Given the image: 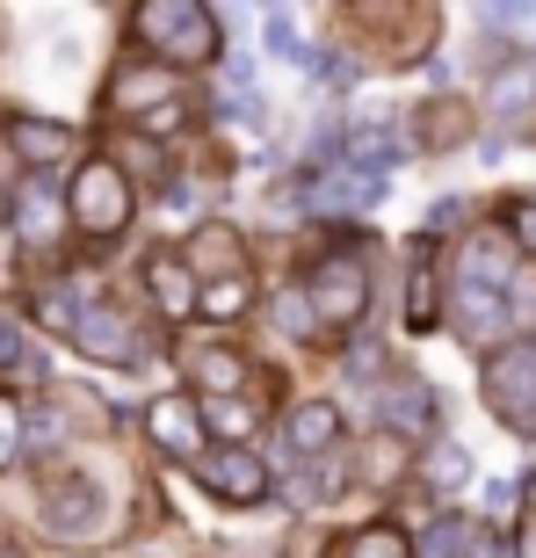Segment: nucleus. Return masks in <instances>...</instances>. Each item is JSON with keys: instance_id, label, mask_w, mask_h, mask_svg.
<instances>
[{"instance_id": "obj_1", "label": "nucleus", "mask_w": 536, "mask_h": 558, "mask_svg": "<svg viewBox=\"0 0 536 558\" xmlns=\"http://www.w3.org/2000/svg\"><path fill=\"white\" fill-rule=\"evenodd\" d=\"M131 29L153 51V65H204L218 51V15L204 0H145L131 8Z\"/></svg>"}, {"instance_id": "obj_2", "label": "nucleus", "mask_w": 536, "mask_h": 558, "mask_svg": "<svg viewBox=\"0 0 536 558\" xmlns=\"http://www.w3.org/2000/svg\"><path fill=\"white\" fill-rule=\"evenodd\" d=\"M65 218H73L87 240L124 232L131 226V174L117 160H81V174L65 182Z\"/></svg>"}, {"instance_id": "obj_3", "label": "nucleus", "mask_w": 536, "mask_h": 558, "mask_svg": "<svg viewBox=\"0 0 536 558\" xmlns=\"http://www.w3.org/2000/svg\"><path fill=\"white\" fill-rule=\"evenodd\" d=\"M305 305H312V319H319V333L355 327L363 305H370V276H363V262H355V254H327V262H312Z\"/></svg>"}, {"instance_id": "obj_4", "label": "nucleus", "mask_w": 536, "mask_h": 558, "mask_svg": "<svg viewBox=\"0 0 536 558\" xmlns=\"http://www.w3.org/2000/svg\"><path fill=\"white\" fill-rule=\"evenodd\" d=\"M117 102H124V117H131V131H138V138H167V131L188 117L174 73H167V65H153V59L131 65V73H117Z\"/></svg>"}, {"instance_id": "obj_5", "label": "nucleus", "mask_w": 536, "mask_h": 558, "mask_svg": "<svg viewBox=\"0 0 536 558\" xmlns=\"http://www.w3.org/2000/svg\"><path fill=\"white\" fill-rule=\"evenodd\" d=\"M486 399H494V414L508 428H536V333L486 355Z\"/></svg>"}, {"instance_id": "obj_6", "label": "nucleus", "mask_w": 536, "mask_h": 558, "mask_svg": "<svg viewBox=\"0 0 536 558\" xmlns=\"http://www.w3.org/2000/svg\"><path fill=\"white\" fill-rule=\"evenodd\" d=\"M8 153H15L29 174H44V167H65L73 153H81V131L51 124V117H37V109H8Z\"/></svg>"}, {"instance_id": "obj_7", "label": "nucleus", "mask_w": 536, "mask_h": 558, "mask_svg": "<svg viewBox=\"0 0 536 558\" xmlns=\"http://www.w3.org/2000/svg\"><path fill=\"white\" fill-rule=\"evenodd\" d=\"M65 232V189L51 174H22L15 182V240L22 247H51Z\"/></svg>"}, {"instance_id": "obj_8", "label": "nucleus", "mask_w": 536, "mask_h": 558, "mask_svg": "<svg viewBox=\"0 0 536 558\" xmlns=\"http://www.w3.org/2000/svg\"><path fill=\"white\" fill-rule=\"evenodd\" d=\"M51 515H44V530L65 544H95L102 537V494L87 486V478H65V486H51V500H44Z\"/></svg>"}, {"instance_id": "obj_9", "label": "nucleus", "mask_w": 536, "mask_h": 558, "mask_svg": "<svg viewBox=\"0 0 536 558\" xmlns=\"http://www.w3.org/2000/svg\"><path fill=\"white\" fill-rule=\"evenodd\" d=\"M196 478H204L218 500H261L268 494V464L254 450H204L196 457Z\"/></svg>"}, {"instance_id": "obj_10", "label": "nucleus", "mask_w": 536, "mask_h": 558, "mask_svg": "<svg viewBox=\"0 0 536 558\" xmlns=\"http://www.w3.org/2000/svg\"><path fill=\"white\" fill-rule=\"evenodd\" d=\"M73 349L95 355V363H138V333H131V319L117 305H87L73 319Z\"/></svg>"}, {"instance_id": "obj_11", "label": "nucleus", "mask_w": 536, "mask_h": 558, "mask_svg": "<svg viewBox=\"0 0 536 558\" xmlns=\"http://www.w3.org/2000/svg\"><path fill=\"white\" fill-rule=\"evenodd\" d=\"M145 428H153V442H160L167 457H204V414L196 407H182V399H153V414H145Z\"/></svg>"}, {"instance_id": "obj_12", "label": "nucleus", "mask_w": 536, "mask_h": 558, "mask_svg": "<svg viewBox=\"0 0 536 558\" xmlns=\"http://www.w3.org/2000/svg\"><path fill=\"white\" fill-rule=\"evenodd\" d=\"M145 283H153V305L167 312V319H188V312H196V269H188L182 254H153V262H145Z\"/></svg>"}, {"instance_id": "obj_13", "label": "nucleus", "mask_w": 536, "mask_h": 558, "mask_svg": "<svg viewBox=\"0 0 536 558\" xmlns=\"http://www.w3.org/2000/svg\"><path fill=\"white\" fill-rule=\"evenodd\" d=\"M283 435H290V450H297V457H333V442H341V414H333L327 399H305V407H290Z\"/></svg>"}, {"instance_id": "obj_14", "label": "nucleus", "mask_w": 536, "mask_h": 558, "mask_svg": "<svg viewBox=\"0 0 536 558\" xmlns=\"http://www.w3.org/2000/svg\"><path fill=\"white\" fill-rule=\"evenodd\" d=\"M385 414H392V435L435 428V385H421V377H399L392 392H385Z\"/></svg>"}, {"instance_id": "obj_15", "label": "nucleus", "mask_w": 536, "mask_h": 558, "mask_svg": "<svg viewBox=\"0 0 536 558\" xmlns=\"http://www.w3.org/2000/svg\"><path fill=\"white\" fill-rule=\"evenodd\" d=\"M385 196V182L377 174H355V167H333L327 182L312 189V210H355V204H377Z\"/></svg>"}, {"instance_id": "obj_16", "label": "nucleus", "mask_w": 536, "mask_h": 558, "mask_svg": "<svg viewBox=\"0 0 536 558\" xmlns=\"http://www.w3.org/2000/svg\"><path fill=\"white\" fill-rule=\"evenodd\" d=\"M0 377H15V385H37L44 377V355L29 349V333L15 319H0Z\"/></svg>"}, {"instance_id": "obj_17", "label": "nucleus", "mask_w": 536, "mask_h": 558, "mask_svg": "<svg viewBox=\"0 0 536 558\" xmlns=\"http://www.w3.org/2000/svg\"><path fill=\"white\" fill-rule=\"evenodd\" d=\"M247 305H254V283H247V269H240V276H218L210 290H196V312H204V319H240Z\"/></svg>"}, {"instance_id": "obj_18", "label": "nucleus", "mask_w": 536, "mask_h": 558, "mask_svg": "<svg viewBox=\"0 0 536 558\" xmlns=\"http://www.w3.org/2000/svg\"><path fill=\"white\" fill-rule=\"evenodd\" d=\"M188 377H196V385H210V392H240L247 363H240L232 349H196V355H188Z\"/></svg>"}, {"instance_id": "obj_19", "label": "nucleus", "mask_w": 536, "mask_h": 558, "mask_svg": "<svg viewBox=\"0 0 536 558\" xmlns=\"http://www.w3.org/2000/svg\"><path fill=\"white\" fill-rule=\"evenodd\" d=\"M268 319L283 327V341H312V333H319V319H312V305H305V290H297V283L268 298Z\"/></svg>"}, {"instance_id": "obj_20", "label": "nucleus", "mask_w": 536, "mask_h": 558, "mask_svg": "<svg viewBox=\"0 0 536 558\" xmlns=\"http://www.w3.org/2000/svg\"><path fill=\"white\" fill-rule=\"evenodd\" d=\"M399 472H406V442H399V435H377L370 450H363V464H355L363 486H392Z\"/></svg>"}, {"instance_id": "obj_21", "label": "nucleus", "mask_w": 536, "mask_h": 558, "mask_svg": "<svg viewBox=\"0 0 536 558\" xmlns=\"http://www.w3.org/2000/svg\"><path fill=\"white\" fill-rule=\"evenodd\" d=\"M529 102H536V81L522 73V65H508V73L494 81V117H500V124H522Z\"/></svg>"}, {"instance_id": "obj_22", "label": "nucleus", "mask_w": 536, "mask_h": 558, "mask_svg": "<svg viewBox=\"0 0 536 558\" xmlns=\"http://www.w3.org/2000/svg\"><path fill=\"white\" fill-rule=\"evenodd\" d=\"M341 558H413V544L399 537L392 522H370V530H355V537H349V551H341Z\"/></svg>"}, {"instance_id": "obj_23", "label": "nucleus", "mask_w": 536, "mask_h": 558, "mask_svg": "<svg viewBox=\"0 0 536 558\" xmlns=\"http://www.w3.org/2000/svg\"><path fill=\"white\" fill-rule=\"evenodd\" d=\"M464 551H472V522H464V515L428 522V537H421V558H464Z\"/></svg>"}, {"instance_id": "obj_24", "label": "nucleus", "mask_w": 536, "mask_h": 558, "mask_svg": "<svg viewBox=\"0 0 536 558\" xmlns=\"http://www.w3.org/2000/svg\"><path fill=\"white\" fill-rule=\"evenodd\" d=\"M500 312H508V327H536V269H515V276H508Z\"/></svg>"}, {"instance_id": "obj_25", "label": "nucleus", "mask_w": 536, "mask_h": 558, "mask_svg": "<svg viewBox=\"0 0 536 558\" xmlns=\"http://www.w3.org/2000/svg\"><path fill=\"white\" fill-rule=\"evenodd\" d=\"M406 327H435V276H428V247L413 262V283H406Z\"/></svg>"}, {"instance_id": "obj_26", "label": "nucleus", "mask_w": 536, "mask_h": 558, "mask_svg": "<svg viewBox=\"0 0 536 558\" xmlns=\"http://www.w3.org/2000/svg\"><path fill=\"white\" fill-rule=\"evenodd\" d=\"M464 131H472L464 102H435V109H428V124H421V145H456Z\"/></svg>"}, {"instance_id": "obj_27", "label": "nucleus", "mask_w": 536, "mask_h": 558, "mask_svg": "<svg viewBox=\"0 0 536 558\" xmlns=\"http://www.w3.org/2000/svg\"><path fill=\"white\" fill-rule=\"evenodd\" d=\"M268 51H276V59H312L305 44H297V15H290V8H268Z\"/></svg>"}, {"instance_id": "obj_28", "label": "nucleus", "mask_w": 536, "mask_h": 558, "mask_svg": "<svg viewBox=\"0 0 536 558\" xmlns=\"http://www.w3.org/2000/svg\"><path fill=\"white\" fill-rule=\"evenodd\" d=\"M421 472H428V486H464V478H472V464H464V450H450V442H442Z\"/></svg>"}, {"instance_id": "obj_29", "label": "nucleus", "mask_w": 536, "mask_h": 558, "mask_svg": "<svg viewBox=\"0 0 536 558\" xmlns=\"http://www.w3.org/2000/svg\"><path fill=\"white\" fill-rule=\"evenodd\" d=\"M204 428H218V435H247L254 414L240 407V399H210V407H204Z\"/></svg>"}, {"instance_id": "obj_30", "label": "nucleus", "mask_w": 536, "mask_h": 558, "mask_svg": "<svg viewBox=\"0 0 536 558\" xmlns=\"http://www.w3.org/2000/svg\"><path fill=\"white\" fill-rule=\"evenodd\" d=\"M22 457V414H15V399H0V472Z\"/></svg>"}, {"instance_id": "obj_31", "label": "nucleus", "mask_w": 536, "mask_h": 558, "mask_svg": "<svg viewBox=\"0 0 536 558\" xmlns=\"http://www.w3.org/2000/svg\"><path fill=\"white\" fill-rule=\"evenodd\" d=\"M508 218H515V247H522V254H536V204H515Z\"/></svg>"}, {"instance_id": "obj_32", "label": "nucleus", "mask_w": 536, "mask_h": 558, "mask_svg": "<svg viewBox=\"0 0 536 558\" xmlns=\"http://www.w3.org/2000/svg\"><path fill=\"white\" fill-rule=\"evenodd\" d=\"M377 363H385L377 349H355V355H349V371H355V377H377Z\"/></svg>"}]
</instances>
